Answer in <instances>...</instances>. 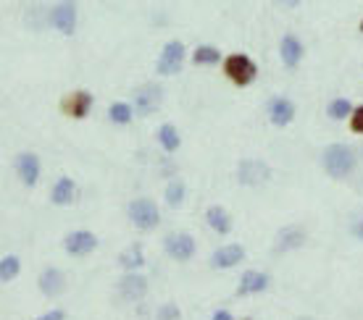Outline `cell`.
Masks as SVG:
<instances>
[{"mask_svg": "<svg viewBox=\"0 0 363 320\" xmlns=\"http://www.w3.org/2000/svg\"><path fill=\"white\" fill-rule=\"evenodd\" d=\"M92 95H90L87 89H79V92H74V95H69L66 100H64V110H66L71 118H85L90 113V108H92Z\"/></svg>", "mask_w": 363, "mask_h": 320, "instance_id": "15", "label": "cell"}, {"mask_svg": "<svg viewBox=\"0 0 363 320\" xmlns=\"http://www.w3.org/2000/svg\"><path fill=\"white\" fill-rule=\"evenodd\" d=\"M129 221H132L137 228H145V231H150L158 226L161 221V213H158V205L153 200H134L129 205Z\"/></svg>", "mask_w": 363, "mask_h": 320, "instance_id": "5", "label": "cell"}, {"mask_svg": "<svg viewBox=\"0 0 363 320\" xmlns=\"http://www.w3.org/2000/svg\"><path fill=\"white\" fill-rule=\"evenodd\" d=\"M34 320H66V315H64V310H50V312H45Z\"/></svg>", "mask_w": 363, "mask_h": 320, "instance_id": "31", "label": "cell"}, {"mask_svg": "<svg viewBox=\"0 0 363 320\" xmlns=\"http://www.w3.org/2000/svg\"><path fill=\"white\" fill-rule=\"evenodd\" d=\"M161 100H164V89L158 85H148L134 95V110H137L140 116H150V113L158 110Z\"/></svg>", "mask_w": 363, "mask_h": 320, "instance_id": "9", "label": "cell"}, {"mask_svg": "<svg viewBox=\"0 0 363 320\" xmlns=\"http://www.w3.org/2000/svg\"><path fill=\"white\" fill-rule=\"evenodd\" d=\"M303 43L297 40L295 34H285L282 37V43H279V55H282V64L287 66V68H295L300 61H303Z\"/></svg>", "mask_w": 363, "mask_h": 320, "instance_id": "13", "label": "cell"}, {"mask_svg": "<svg viewBox=\"0 0 363 320\" xmlns=\"http://www.w3.org/2000/svg\"><path fill=\"white\" fill-rule=\"evenodd\" d=\"M164 247H166V255L179 260V263H187L190 257L195 255V239H192L190 234H185V231L166 236Z\"/></svg>", "mask_w": 363, "mask_h": 320, "instance_id": "7", "label": "cell"}, {"mask_svg": "<svg viewBox=\"0 0 363 320\" xmlns=\"http://www.w3.org/2000/svg\"><path fill=\"white\" fill-rule=\"evenodd\" d=\"M192 61H195L198 66H213V64H219V61H221L219 48H213V45H200L198 50L192 53Z\"/></svg>", "mask_w": 363, "mask_h": 320, "instance_id": "23", "label": "cell"}, {"mask_svg": "<svg viewBox=\"0 0 363 320\" xmlns=\"http://www.w3.org/2000/svg\"><path fill=\"white\" fill-rule=\"evenodd\" d=\"M95 247H98V236L92 234V231H71V234L64 239V249H66L69 255H90V252H95Z\"/></svg>", "mask_w": 363, "mask_h": 320, "instance_id": "8", "label": "cell"}, {"mask_svg": "<svg viewBox=\"0 0 363 320\" xmlns=\"http://www.w3.org/2000/svg\"><path fill=\"white\" fill-rule=\"evenodd\" d=\"M132 116H134V108L129 106V103H113V106L108 108V118L116 126H127V124L132 121Z\"/></svg>", "mask_w": 363, "mask_h": 320, "instance_id": "21", "label": "cell"}, {"mask_svg": "<svg viewBox=\"0 0 363 320\" xmlns=\"http://www.w3.org/2000/svg\"><path fill=\"white\" fill-rule=\"evenodd\" d=\"M269 118H271L274 126H287V124L295 118V106H292V100H287V97H274V100L269 103Z\"/></svg>", "mask_w": 363, "mask_h": 320, "instance_id": "14", "label": "cell"}, {"mask_svg": "<svg viewBox=\"0 0 363 320\" xmlns=\"http://www.w3.org/2000/svg\"><path fill=\"white\" fill-rule=\"evenodd\" d=\"M185 55H187V50H185V43H179V40H171V43L164 45V53H161V58H158V74L161 76H174L182 71V66H185Z\"/></svg>", "mask_w": 363, "mask_h": 320, "instance_id": "4", "label": "cell"}, {"mask_svg": "<svg viewBox=\"0 0 363 320\" xmlns=\"http://www.w3.org/2000/svg\"><path fill=\"white\" fill-rule=\"evenodd\" d=\"M16 173L24 182V187H34L40 179V158L34 152H22L16 155Z\"/></svg>", "mask_w": 363, "mask_h": 320, "instance_id": "10", "label": "cell"}, {"mask_svg": "<svg viewBox=\"0 0 363 320\" xmlns=\"http://www.w3.org/2000/svg\"><path fill=\"white\" fill-rule=\"evenodd\" d=\"M206 221H208V226L216 231V234H227L232 228V221L229 215H227V210L224 208H219V205H213V208H208V213H206Z\"/></svg>", "mask_w": 363, "mask_h": 320, "instance_id": "20", "label": "cell"}, {"mask_svg": "<svg viewBox=\"0 0 363 320\" xmlns=\"http://www.w3.org/2000/svg\"><path fill=\"white\" fill-rule=\"evenodd\" d=\"M74 194H77V184H74V179H69V176H61V179L55 182L53 192H50V200H53V205H61V208H66V205L74 203Z\"/></svg>", "mask_w": 363, "mask_h": 320, "instance_id": "19", "label": "cell"}, {"mask_svg": "<svg viewBox=\"0 0 363 320\" xmlns=\"http://www.w3.org/2000/svg\"><path fill=\"white\" fill-rule=\"evenodd\" d=\"M269 289V276L266 273H258V270H245L240 278V289L237 294H261Z\"/></svg>", "mask_w": 363, "mask_h": 320, "instance_id": "17", "label": "cell"}, {"mask_svg": "<svg viewBox=\"0 0 363 320\" xmlns=\"http://www.w3.org/2000/svg\"><path fill=\"white\" fill-rule=\"evenodd\" d=\"M350 131H355V134H363V106H358L355 110H353V116H350Z\"/></svg>", "mask_w": 363, "mask_h": 320, "instance_id": "29", "label": "cell"}, {"mask_svg": "<svg viewBox=\"0 0 363 320\" xmlns=\"http://www.w3.org/2000/svg\"><path fill=\"white\" fill-rule=\"evenodd\" d=\"M276 6H282V8H297L300 6V0H274Z\"/></svg>", "mask_w": 363, "mask_h": 320, "instance_id": "32", "label": "cell"}, {"mask_svg": "<svg viewBox=\"0 0 363 320\" xmlns=\"http://www.w3.org/2000/svg\"><path fill=\"white\" fill-rule=\"evenodd\" d=\"M213 320H232V312L229 310H216V312H213Z\"/></svg>", "mask_w": 363, "mask_h": 320, "instance_id": "33", "label": "cell"}, {"mask_svg": "<svg viewBox=\"0 0 363 320\" xmlns=\"http://www.w3.org/2000/svg\"><path fill=\"white\" fill-rule=\"evenodd\" d=\"M237 179L242 187H261L271 179V168L264 160H242L237 166Z\"/></svg>", "mask_w": 363, "mask_h": 320, "instance_id": "6", "label": "cell"}, {"mask_svg": "<svg viewBox=\"0 0 363 320\" xmlns=\"http://www.w3.org/2000/svg\"><path fill=\"white\" fill-rule=\"evenodd\" d=\"M40 289H43L45 297H58L66 289V278L58 268H45L40 273Z\"/></svg>", "mask_w": 363, "mask_h": 320, "instance_id": "16", "label": "cell"}, {"mask_svg": "<svg viewBox=\"0 0 363 320\" xmlns=\"http://www.w3.org/2000/svg\"><path fill=\"white\" fill-rule=\"evenodd\" d=\"M245 260V247L242 245H227V247H219L213 257H211V266L224 270V268H234L237 263Z\"/></svg>", "mask_w": 363, "mask_h": 320, "instance_id": "12", "label": "cell"}, {"mask_svg": "<svg viewBox=\"0 0 363 320\" xmlns=\"http://www.w3.org/2000/svg\"><path fill=\"white\" fill-rule=\"evenodd\" d=\"M185 194H187V187H185V182L174 179V182L166 187V203L171 205V208H179V205L185 203Z\"/></svg>", "mask_w": 363, "mask_h": 320, "instance_id": "26", "label": "cell"}, {"mask_svg": "<svg viewBox=\"0 0 363 320\" xmlns=\"http://www.w3.org/2000/svg\"><path fill=\"white\" fill-rule=\"evenodd\" d=\"M50 24L66 37L77 32V0H58L50 11Z\"/></svg>", "mask_w": 363, "mask_h": 320, "instance_id": "3", "label": "cell"}, {"mask_svg": "<svg viewBox=\"0 0 363 320\" xmlns=\"http://www.w3.org/2000/svg\"><path fill=\"white\" fill-rule=\"evenodd\" d=\"M321 163L332 179H345L355 168V152L348 145H329L321 155Z\"/></svg>", "mask_w": 363, "mask_h": 320, "instance_id": "1", "label": "cell"}, {"mask_svg": "<svg viewBox=\"0 0 363 320\" xmlns=\"http://www.w3.org/2000/svg\"><path fill=\"white\" fill-rule=\"evenodd\" d=\"M158 139H161L166 152H174L182 145V137H179V131L174 129V124H164V126L158 129Z\"/></svg>", "mask_w": 363, "mask_h": 320, "instance_id": "22", "label": "cell"}, {"mask_svg": "<svg viewBox=\"0 0 363 320\" xmlns=\"http://www.w3.org/2000/svg\"><path fill=\"white\" fill-rule=\"evenodd\" d=\"M361 32H363V22H361Z\"/></svg>", "mask_w": 363, "mask_h": 320, "instance_id": "34", "label": "cell"}, {"mask_svg": "<svg viewBox=\"0 0 363 320\" xmlns=\"http://www.w3.org/2000/svg\"><path fill=\"white\" fill-rule=\"evenodd\" d=\"M224 74H227V79H229L232 85L248 87L255 82L258 66L253 64V58H248L245 53H232L227 55V61H224Z\"/></svg>", "mask_w": 363, "mask_h": 320, "instance_id": "2", "label": "cell"}, {"mask_svg": "<svg viewBox=\"0 0 363 320\" xmlns=\"http://www.w3.org/2000/svg\"><path fill=\"white\" fill-rule=\"evenodd\" d=\"M350 234L355 236V239H361V242H363V210H361V213L353 215V221H350Z\"/></svg>", "mask_w": 363, "mask_h": 320, "instance_id": "30", "label": "cell"}, {"mask_svg": "<svg viewBox=\"0 0 363 320\" xmlns=\"http://www.w3.org/2000/svg\"><path fill=\"white\" fill-rule=\"evenodd\" d=\"M306 245V231L300 228V226H287V228H282L279 234H276V249H282V252H287V249H297V247Z\"/></svg>", "mask_w": 363, "mask_h": 320, "instance_id": "18", "label": "cell"}, {"mask_svg": "<svg viewBox=\"0 0 363 320\" xmlns=\"http://www.w3.org/2000/svg\"><path fill=\"white\" fill-rule=\"evenodd\" d=\"M353 103L348 100V97H337V100H332L329 108H327V113H329V118H334V121H342V118H350L353 116Z\"/></svg>", "mask_w": 363, "mask_h": 320, "instance_id": "25", "label": "cell"}, {"mask_svg": "<svg viewBox=\"0 0 363 320\" xmlns=\"http://www.w3.org/2000/svg\"><path fill=\"white\" fill-rule=\"evenodd\" d=\"M145 291H148V278L140 276V273H127V276L121 278V284H119L121 299L137 302V299L145 297Z\"/></svg>", "mask_w": 363, "mask_h": 320, "instance_id": "11", "label": "cell"}, {"mask_svg": "<svg viewBox=\"0 0 363 320\" xmlns=\"http://www.w3.org/2000/svg\"><path fill=\"white\" fill-rule=\"evenodd\" d=\"M19 270H22V263H19L16 255H6L0 260V278L3 281H13V278L19 276Z\"/></svg>", "mask_w": 363, "mask_h": 320, "instance_id": "27", "label": "cell"}, {"mask_svg": "<svg viewBox=\"0 0 363 320\" xmlns=\"http://www.w3.org/2000/svg\"><path fill=\"white\" fill-rule=\"evenodd\" d=\"M158 320H179V307H176L174 302L164 305V307L158 310Z\"/></svg>", "mask_w": 363, "mask_h": 320, "instance_id": "28", "label": "cell"}, {"mask_svg": "<svg viewBox=\"0 0 363 320\" xmlns=\"http://www.w3.org/2000/svg\"><path fill=\"white\" fill-rule=\"evenodd\" d=\"M119 263L124 268H129V270H137V268L145 266V255H143V247L140 245H132L127 252H121Z\"/></svg>", "mask_w": 363, "mask_h": 320, "instance_id": "24", "label": "cell"}]
</instances>
